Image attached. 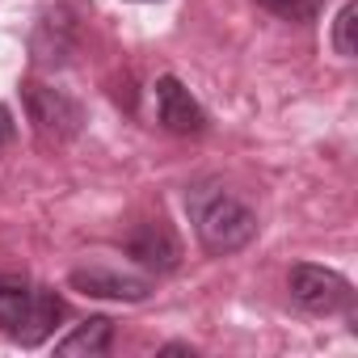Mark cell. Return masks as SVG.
<instances>
[{"mask_svg":"<svg viewBox=\"0 0 358 358\" xmlns=\"http://www.w3.org/2000/svg\"><path fill=\"white\" fill-rule=\"evenodd\" d=\"M190 220H194V232H199V245L215 257H228V253H241L253 236H257V215L249 203H241L232 190L224 186H194L190 199Z\"/></svg>","mask_w":358,"mask_h":358,"instance_id":"obj_1","label":"cell"},{"mask_svg":"<svg viewBox=\"0 0 358 358\" xmlns=\"http://www.w3.org/2000/svg\"><path fill=\"white\" fill-rule=\"evenodd\" d=\"M64 320V299L47 287H34L22 274H0V333L17 345H43Z\"/></svg>","mask_w":358,"mask_h":358,"instance_id":"obj_2","label":"cell"},{"mask_svg":"<svg viewBox=\"0 0 358 358\" xmlns=\"http://www.w3.org/2000/svg\"><path fill=\"white\" fill-rule=\"evenodd\" d=\"M287 287H291V299H295L303 312H312V316L354 312V287H350L337 270H324V266L299 262V266H291Z\"/></svg>","mask_w":358,"mask_h":358,"instance_id":"obj_3","label":"cell"},{"mask_svg":"<svg viewBox=\"0 0 358 358\" xmlns=\"http://www.w3.org/2000/svg\"><path fill=\"white\" fill-rule=\"evenodd\" d=\"M22 101H26L30 122H34L38 135H47V139H72V135H80V127H85V106H80L76 97H68L64 89L26 80V85H22Z\"/></svg>","mask_w":358,"mask_h":358,"instance_id":"obj_4","label":"cell"},{"mask_svg":"<svg viewBox=\"0 0 358 358\" xmlns=\"http://www.w3.org/2000/svg\"><path fill=\"white\" fill-rule=\"evenodd\" d=\"M122 249H127L131 262H139V266L152 270V274H169V270H177V262H182V241H177V232H173L164 220L139 224V228L127 236Z\"/></svg>","mask_w":358,"mask_h":358,"instance_id":"obj_5","label":"cell"},{"mask_svg":"<svg viewBox=\"0 0 358 358\" xmlns=\"http://www.w3.org/2000/svg\"><path fill=\"white\" fill-rule=\"evenodd\" d=\"M156 118L173 135H203L207 131V110L194 101V93L177 76H160L156 80Z\"/></svg>","mask_w":358,"mask_h":358,"instance_id":"obj_6","label":"cell"},{"mask_svg":"<svg viewBox=\"0 0 358 358\" xmlns=\"http://www.w3.org/2000/svg\"><path fill=\"white\" fill-rule=\"evenodd\" d=\"M72 291L80 295H93V299H122V303H139L152 295V282L148 278H135V274H122V270H110V266H80L68 274Z\"/></svg>","mask_w":358,"mask_h":358,"instance_id":"obj_7","label":"cell"},{"mask_svg":"<svg viewBox=\"0 0 358 358\" xmlns=\"http://www.w3.org/2000/svg\"><path fill=\"white\" fill-rule=\"evenodd\" d=\"M72 47H76V22H72V13L68 9L47 13L38 22V30H34V59L43 68H55V64H64L72 55Z\"/></svg>","mask_w":358,"mask_h":358,"instance_id":"obj_8","label":"cell"},{"mask_svg":"<svg viewBox=\"0 0 358 358\" xmlns=\"http://www.w3.org/2000/svg\"><path fill=\"white\" fill-rule=\"evenodd\" d=\"M110 345H114V320L110 316H89L64 341H55V354H64V358H101Z\"/></svg>","mask_w":358,"mask_h":358,"instance_id":"obj_9","label":"cell"},{"mask_svg":"<svg viewBox=\"0 0 358 358\" xmlns=\"http://www.w3.org/2000/svg\"><path fill=\"white\" fill-rule=\"evenodd\" d=\"M253 5H257V9H266V13H274L278 22L308 26V22H316V17H320L324 0H253Z\"/></svg>","mask_w":358,"mask_h":358,"instance_id":"obj_10","label":"cell"},{"mask_svg":"<svg viewBox=\"0 0 358 358\" xmlns=\"http://www.w3.org/2000/svg\"><path fill=\"white\" fill-rule=\"evenodd\" d=\"M354 26H358V5L350 0V5H341V13H337V22H333V51L341 55V59H354Z\"/></svg>","mask_w":358,"mask_h":358,"instance_id":"obj_11","label":"cell"},{"mask_svg":"<svg viewBox=\"0 0 358 358\" xmlns=\"http://www.w3.org/2000/svg\"><path fill=\"white\" fill-rule=\"evenodd\" d=\"M13 135H17V122H13L9 106H0V148H5V143H13Z\"/></svg>","mask_w":358,"mask_h":358,"instance_id":"obj_12","label":"cell"},{"mask_svg":"<svg viewBox=\"0 0 358 358\" xmlns=\"http://www.w3.org/2000/svg\"><path fill=\"white\" fill-rule=\"evenodd\" d=\"M139 5H148V0H139Z\"/></svg>","mask_w":358,"mask_h":358,"instance_id":"obj_13","label":"cell"}]
</instances>
